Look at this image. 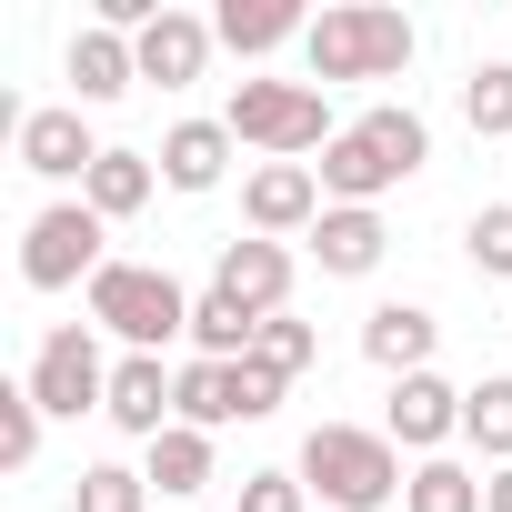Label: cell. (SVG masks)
<instances>
[{"mask_svg": "<svg viewBox=\"0 0 512 512\" xmlns=\"http://www.w3.org/2000/svg\"><path fill=\"white\" fill-rule=\"evenodd\" d=\"M422 161H432V121L382 101V111H362V121L322 151V191H332L342 211H372V201H382L392 181H412Z\"/></svg>", "mask_w": 512, "mask_h": 512, "instance_id": "1", "label": "cell"}, {"mask_svg": "<svg viewBox=\"0 0 512 512\" xmlns=\"http://www.w3.org/2000/svg\"><path fill=\"white\" fill-rule=\"evenodd\" d=\"M302 492H322L332 512H382V502H402V442L392 432H362V422H312V442H302Z\"/></svg>", "mask_w": 512, "mask_h": 512, "instance_id": "2", "label": "cell"}, {"mask_svg": "<svg viewBox=\"0 0 512 512\" xmlns=\"http://www.w3.org/2000/svg\"><path fill=\"white\" fill-rule=\"evenodd\" d=\"M302 61H312L322 91L332 81H392V71H412V21L402 11H372V0H342V11L312 21Z\"/></svg>", "mask_w": 512, "mask_h": 512, "instance_id": "3", "label": "cell"}, {"mask_svg": "<svg viewBox=\"0 0 512 512\" xmlns=\"http://www.w3.org/2000/svg\"><path fill=\"white\" fill-rule=\"evenodd\" d=\"M91 332H111V342H131V352H161V342L191 332V292H181L161 262H111V272L91 282Z\"/></svg>", "mask_w": 512, "mask_h": 512, "instance_id": "4", "label": "cell"}, {"mask_svg": "<svg viewBox=\"0 0 512 512\" xmlns=\"http://www.w3.org/2000/svg\"><path fill=\"white\" fill-rule=\"evenodd\" d=\"M221 121H231V141L272 151V161H302V151H332V141H342V131H332V101H322L312 81H241Z\"/></svg>", "mask_w": 512, "mask_h": 512, "instance_id": "5", "label": "cell"}, {"mask_svg": "<svg viewBox=\"0 0 512 512\" xmlns=\"http://www.w3.org/2000/svg\"><path fill=\"white\" fill-rule=\"evenodd\" d=\"M101 211L91 201H51L31 231H21V282L31 292H71V282H101Z\"/></svg>", "mask_w": 512, "mask_h": 512, "instance_id": "6", "label": "cell"}, {"mask_svg": "<svg viewBox=\"0 0 512 512\" xmlns=\"http://www.w3.org/2000/svg\"><path fill=\"white\" fill-rule=\"evenodd\" d=\"M31 402L61 412V422H81V412L111 402V362H101L91 322H51V332H41V352H31Z\"/></svg>", "mask_w": 512, "mask_h": 512, "instance_id": "7", "label": "cell"}, {"mask_svg": "<svg viewBox=\"0 0 512 512\" xmlns=\"http://www.w3.org/2000/svg\"><path fill=\"white\" fill-rule=\"evenodd\" d=\"M332 201H322V171L312 161H262L241 181V221H251V241H292V231H312Z\"/></svg>", "mask_w": 512, "mask_h": 512, "instance_id": "8", "label": "cell"}, {"mask_svg": "<svg viewBox=\"0 0 512 512\" xmlns=\"http://www.w3.org/2000/svg\"><path fill=\"white\" fill-rule=\"evenodd\" d=\"M111 432H131V442H161L171 422H181V372H161V352H131V362H111Z\"/></svg>", "mask_w": 512, "mask_h": 512, "instance_id": "9", "label": "cell"}, {"mask_svg": "<svg viewBox=\"0 0 512 512\" xmlns=\"http://www.w3.org/2000/svg\"><path fill=\"white\" fill-rule=\"evenodd\" d=\"M251 322H272L282 302H292V251L282 241H221V272H211Z\"/></svg>", "mask_w": 512, "mask_h": 512, "instance_id": "10", "label": "cell"}, {"mask_svg": "<svg viewBox=\"0 0 512 512\" xmlns=\"http://www.w3.org/2000/svg\"><path fill=\"white\" fill-rule=\"evenodd\" d=\"M91 161H101V141L81 131V111H21V171H41V181H91Z\"/></svg>", "mask_w": 512, "mask_h": 512, "instance_id": "11", "label": "cell"}, {"mask_svg": "<svg viewBox=\"0 0 512 512\" xmlns=\"http://www.w3.org/2000/svg\"><path fill=\"white\" fill-rule=\"evenodd\" d=\"M432 342H442V322H432L422 302H382V312L362 322V352H372V372H392V382L432 372Z\"/></svg>", "mask_w": 512, "mask_h": 512, "instance_id": "12", "label": "cell"}, {"mask_svg": "<svg viewBox=\"0 0 512 512\" xmlns=\"http://www.w3.org/2000/svg\"><path fill=\"white\" fill-rule=\"evenodd\" d=\"M211 41L241 51V61H262V51H282V41H312V21H302V0H221V11H211Z\"/></svg>", "mask_w": 512, "mask_h": 512, "instance_id": "13", "label": "cell"}, {"mask_svg": "<svg viewBox=\"0 0 512 512\" xmlns=\"http://www.w3.org/2000/svg\"><path fill=\"white\" fill-rule=\"evenodd\" d=\"M141 81H161V91H191L201 81V61H211V21H191V11H161L141 41Z\"/></svg>", "mask_w": 512, "mask_h": 512, "instance_id": "14", "label": "cell"}, {"mask_svg": "<svg viewBox=\"0 0 512 512\" xmlns=\"http://www.w3.org/2000/svg\"><path fill=\"white\" fill-rule=\"evenodd\" d=\"M462 432V392L442 382V372H412V382H392V442H412V452H442Z\"/></svg>", "mask_w": 512, "mask_h": 512, "instance_id": "15", "label": "cell"}, {"mask_svg": "<svg viewBox=\"0 0 512 512\" xmlns=\"http://www.w3.org/2000/svg\"><path fill=\"white\" fill-rule=\"evenodd\" d=\"M231 171V121H171L161 131V181L171 191H221Z\"/></svg>", "mask_w": 512, "mask_h": 512, "instance_id": "16", "label": "cell"}, {"mask_svg": "<svg viewBox=\"0 0 512 512\" xmlns=\"http://www.w3.org/2000/svg\"><path fill=\"white\" fill-rule=\"evenodd\" d=\"M382 241H392V231H382V211H342V201H332V211L312 221V251H322V272H342V282H362V272L382 262Z\"/></svg>", "mask_w": 512, "mask_h": 512, "instance_id": "17", "label": "cell"}, {"mask_svg": "<svg viewBox=\"0 0 512 512\" xmlns=\"http://www.w3.org/2000/svg\"><path fill=\"white\" fill-rule=\"evenodd\" d=\"M131 81H141V51H131L121 31H101V21H91V31L71 41V91H81V101H121Z\"/></svg>", "mask_w": 512, "mask_h": 512, "instance_id": "18", "label": "cell"}, {"mask_svg": "<svg viewBox=\"0 0 512 512\" xmlns=\"http://www.w3.org/2000/svg\"><path fill=\"white\" fill-rule=\"evenodd\" d=\"M151 181H161V161H151V151H101V161H91V181H81V201H91L101 221H131V211L151 201Z\"/></svg>", "mask_w": 512, "mask_h": 512, "instance_id": "19", "label": "cell"}, {"mask_svg": "<svg viewBox=\"0 0 512 512\" xmlns=\"http://www.w3.org/2000/svg\"><path fill=\"white\" fill-rule=\"evenodd\" d=\"M191 342H201V362H251V342H262V322H251L221 282L191 302Z\"/></svg>", "mask_w": 512, "mask_h": 512, "instance_id": "20", "label": "cell"}, {"mask_svg": "<svg viewBox=\"0 0 512 512\" xmlns=\"http://www.w3.org/2000/svg\"><path fill=\"white\" fill-rule=\"evenodd\" d=\"M151 482H161V492H211V432L171 422V432L151 442Z\"/></svg>", "mask_w": 512, "mask_h": 512, "instance_id": "21", "label": "cell"}, {"mask_svg": "<svg viewBox=\"0 0 512 512\" xmlns=\"http://www.w3.org/2000/svg\"><path fill=\"white\" fill-rule=\"evenodd\" d=\"M462 432H472V452L512 462V382H502V372H482V382L462 392Z\"/></svg>", "mask_w": 512, "mask_h": 512, "instance_id": "22", "label": "cell"}, {"mask_svg": "<svg viewBox=\"0 0 512 512\" xmlns=\"http://www.w3.org/2000/svg\"><path fill=\"white\" fill-rule=\"evenodd\" d=\"M181 422H191V432L241 422V402H231V362H181Z\"/></svg>", "mask_w": 512, "mask_h": 512, "instance_id": "23", "label": "cell"}, {"mask_svg": "<svg viewBox=\"0 0 512 512\" xmlns=\"http://www.w3.org/2000/svg\"><path fill=\"white\" fill-rule=\"evenodd\" d=\"M462 121H472L482 141H512V61H472V81H462Z\"/></svg>", "mask_w": 512, "mask_h": 512, "instance_id": "24", "label": "cell"}, {"mask_svg": "<svg viewBox=\"0 0 512 512\" xmlns=\"http://www.w3.org/2000/svg\"><path fill=\"white\" fill-rule=\"evenodd\" d=\"M402 512H482V482H472L462 462H442V452H432V462L402 482Z\"/></svg>", "mask_w": 512, "mask_h": 512, "instance_id": "25", "label": "cell"}, {"mask_svg": "<svg viewBox=\"0 0 512 512\" xmlns=\"http://www.w3.org/2000/svg\"><path fill=\"white\" fill-rule=\"evenodd\" d=\"M251 362H272V372L292 382V372H312V362H322V332H312V322H292V312H272V322H262V342H251Z\"/></svg>", "mask_w": 512, "mask_h": 512, "instance_id": "26", "label": "cell"}, {"mask_svg": "<svg viewBox=\"0 0 512 512\" xmlns=\"http://www.w3.org/2000/svg\"><path fill=\"white\" fill-rule=\"evenodd\" d=\"M462 251H472V272L512 282V201H482V211H472V231H462Z\"/></svg>", "mask_w": 512, "mask_h": 512, "instance_id": "27", "label": "cell"}, {"mask_svg": "<svg viewBox=\"0 0 512 512\" xmlns=\"http://www.w3.org/2000/svg\"><path fill=\"white\" fill-rule=\"evenodd\" d=\"M151 502V472H131V462H91L81 472V512H141Z\"/></svg>", "mask_w": 512, "mask_h": 512, "instance_id": "28", "label": "cell"}, {"mask_svg": "<svg viewBox=\"0 0 512 512\" xmlns=\"http://www.w3.org/2000/svg\"><path fill=\"white\" fill-rule=\"evenodd\" d=\"M31 452H41V402L21 382V392H0V472H31Z\"/></svg>", "mask_w": 512, "mask_h": 512, "instance_id": "29", "label": "cell"}, {"mask_svg": "<svg viewBox=\"0 0 512 512\" xmlns=\"http://www.w3.org/2000/svg\"><path fill=\"white\" fill-rule=\"evenodd\" d=\"M282 392H292V382H282L272 362H231V402H241V422H262V412H282Z\"/></svg>", "mask_w": 512, "mask_h": 512, "instance_id": "30", "label": "cell"}, {"mask_svg": "<svg viewBox=\"0 0 512 512\" xmlns=\"http://www.w3.org/2000/svg\"><path fill=\"white\" fill-rule=\"evenodd\" d=\"M302 472H241V512H302Z\"/></svg>", "mask_w": 512, "mask_h": 512, "instance_id": "31", "label": "cell"}, {"mask_svg": "<svg viewBox=\"0 0 512 512\" xmlns=\"http://www.w3.org/2000/svg\"><path fill=\"white\" fill-rule=\"evenodd\" d=\"M482 512H512V462H502V472L482 482Z\"/></svg>", "mask_w": 512, "mask_h": 512, "instance_id": "32", "label": "cell"}]
</instances>
